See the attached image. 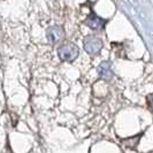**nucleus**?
<instances>
[{
    "instance_id": "3",
    "label": "nucleus",
    "mask_w": 153,
    "mask_h": 153,
    "mask_svg": "<svg viewBox=\"0 0 153 153\" xmlns=\"http://www.w3.org/2000/svg\"><path fill=\"white\" fill-rule=\"evenodd\" d=\"M47 38H48L50 42H52V43H59V42H61L62 39L65 38V32H63L62 27H59V25L51 27L47 30Z\"/></svg>"
},
{
    "instance_id": "4",
    "label": "nucleus",
    "mask_w": 153,
    "mask_h": 153,
    "mask_svg": "<svg viewBox=\"0 0 153 153\" xmlns=\"http://www.w3.org/2000/svg\"><path fill=\"white\" fill-rule=\"evenodd\" d=\"M86 25H89L91 29H94V30H100V29H102L104 28V25H105V21L102 20V19H100L99 16L97 15H91L86 21Z\"/></svg>"
},
{
    "instance_id": "5",
    "label": "nucleus",
    "mask_w": 153,
    "mask_h": 153,
    "mask_svg": "<svg viewBox=\"0 0 153 153\" xmlns=\"http://www.w3.org/2000/svg\"><path fill=\"white\" fill-rule=\"evenodd\" d=\"M98 73L99 75L104 79H111L112 76H113V71H112V68H111V63L108 62H102L98 68Z\"/></svg>"
},
{
    "instance_id": "1",
    "label": "nucleus",
    "mask_w": 153,
    "mask_h": 153,
    "mask_svg": "<svg viewBox=\"0 0 153 153\" xmlns=\"http://www.w3.org/2000/svg\"><path fill=\"white\" fill-rule=\"evenodd\" d=\"M78 53H79L78 47L73 43H66L59 47V56L63 61H74L78 56Z\"/></svg>"
},
{
    "instance_id": "2",
    "label": "nucleus",
    "mask_w": 153,
    "mask_h": 153,
    "mask_svg": "<svg viewBox=\"0 0 153 153\" xmlns=\"http://www.w3.org/2000/svg\"><path fill=\"white\" fill-rule=\"evenodd\" d=\"M102 47V43L98 37L96 36H89L88 38L85 39L84 43V48L88 53L90 54H97L100 52Z\"/></svg>"
},
{
    "instance_id": "6",
    "label": "nucleus",
    "mask_w": 153,
    "mask_h": 153,
    "mask_svg": "<svg viewBox=\"0 0 153 153\" xmlns=\"http://www.w3.org/2000/svg\"><path fill=\"white\" fill-rule=\"evenodd\" d=\"M142 137V135H138L137 138L136 137H131V138H128V139H124L122 143L124 146H127L128 149H135L136 146L138 145V143H139V139Z\"/></svg>"
}]
</instances>
